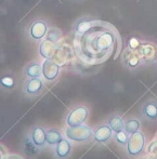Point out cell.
<instances>
[{
    "mask_svg": "<svg viewBox=\"0 0 157 159\" xmlns=\"http://www.w3.org/2000/svg\"><path fill=\"white\" fill-rule=\"evenodd\" d=\"M64 136L73 143L86 144L93 141V129L86 124L77 127H66L64 130Z\"/></svg>",
    "mask_w": 157,
    "mask_h": 159,
    "instance_id": "6da1fadb",
    "label": "cell"
},
{
    "mask_svg": "<svg viewBox=\"0 0 157 159\" xmlns=\"http://www.w3.org/2000/svg\"><path fill=\"white\" fill-rule=\"evenodd\" d=\"M146 151V136L142 131L130 134L126 145V154L130 158H138Z\"/></svg>",
    "mask_w": 157,
    "mask_h": 159,
    "instance_id": "7a4b0ae2",
    "label": "cell"
},
{
    "mask_svg": "<svg viewBox=\"0 0 157 159\" xmlns=\"http://www.w3.org/2000/svg\"><path fill=\"white\" fill-rule=\"evenodd\" d=\"M49 23L44 19H36L26 27L25 35L27 39L34 43H40L49 32Z\"/></svg>",
    "mask_w": 157,
    "mask_h": 159,
    "instance_id": "3957f363",
    "label": "cell"
},
{
    "mask_svg": "<svg viewBox=\"0 0 157 159\" xmlns=\"http://www.w3.org/2000/svg\"><path fill=\"white\" fill-rule=\"evenodd\" d=\"M89 116H90V109L87 105H76L68 111L65 118V124L67 127H77L80 125H85L88 121Z\"/></svg>",
    "mask_w": 157,
    "mask_h": 159,
    "instance_id": "277c9868",
    "label": "cell"
},
{
    "mask_svg": "<svg viewBox=\"0 0 157 159\" xmlns=\"http://www.w3.org/2000/svg\"><path fill=\"white\" fill-rule=\"evenodd\" d=\"M46 84L44 78H27L23 84V93L27 98H33L44 92Z\"/></svg>",
    "mask_w": 157,
    "mask_h": 159,
    "instance_id": "5b68a950",
    "label": "cell"
},
{
    "mask_svg": "<svg viewBox=\"0 0 157 159\" xmlns=\"http://www.w3.org/2000/svg\"><path fill=\"white\" fill-rule=\"evenodd\" d=\"M61 67L53 59L44 60L42 62V78L46 82L51 84L59 78Z\"/></svg>",
    "mask_w": 157,
    "mask_h": 159,
    "instance_id": "8992f818",
    "label": "cell"
},
{
    "mask_svg": "<svg viewBox=\"0 0 157 159\" xmlns=\"http://www.w3.org/2000/svg\"><path fill=\"white\" fill-rule=\"evenodd\" d=\"M114 138V131L109 124L99 125L93 129V142L96 144L105 145Z\"/></svg>",
    "mask_w": 157,
    "mask_h": 159,
    "instance_id": "52a82bcc",
    "label": "cell"
},
{
    "mask_svg": "<svg viewBox=\"0 0 157 159\" xmlns=\"http://www.w3.org/2000/svg\"><path fill=\"white\" fill-rule=\"evenodd\" d=\"M95 24V19L90 15H84V16H80L78 19H76L73 23L72 26V30L76 35H85L88 30H90L91 28Z\"/></svg>",
    "mask_w": 157,
    "mask_h": 159,
    "instance_id": "ba28073f",
    "label": "cell"
},
{
    "mask_svg": "<svg viewBox=\"0 0 157 159\" xmlns=\"http://www.w3.org/2000/svg\"><path fill=\"white\" fill-rule=\"evenodd\" d=\"M140 115L145 121L156 122L157 121V101L154 98L145 101L140 109Z\"/></svg>",
    "mask_w": 157,
    "mask_h": 159,
    "instance_id": "9c48e42d",
    "label": "cell"
},
{
    "mask_svg": "<svg viewBox=\"0 0 157 159\" xmlns=\"http://www.w3.org/2000/svg\"><path fill=\"white\" fill-rule=\"evenodd\" d=\"M30 136L34 144L40 149L47 145V129L41 125H35L30 128Z\"/></svg>",
    "mask_w": 157,
    "mask_h": 159,
    "instance_id": "30bf717a",
    "label": "cell"
},
{
    "mask_svg": "<svg viewBox=\"0 0 157 159\" xmlns=\"http://www.w3.org/2000/svg\"><path fill=\"white\" fill-rule=\"evenodd\" d=\"M38 44H39V46H38V55H39L42 60L53 59L55 52H57L58 43H55V42L44 38V39Z\"/></svg>",
    "mask_w": 157,
    "mask_h": 159,
    "instance_id": "8fae6325",
    "label": "cell"
},
{
    "mask_svg": "<svg viewBox=\"0 0 157 159\" xmlns=\"http://www.w3.org/2000/svg\"><path fill=\"white\" fill-rule=\"evenodd\" d=\"M72 141L67 138H63L54 146V156L57 159H68L73 152Z\"/></svg>",
    "mask_w": 157,
    "mask_h": 159,
    "instance_id": "7c38bea8",
    "label": "cell"
},
{
    "mask_svg": "<svg viewBox=\"0 0 157 159\" xmlns=\"http://www.w3.org/2000/svg\"><path fill=\"white\" fill-rule=\"evenodd\" d=\"M17 86V78L13 71L6 70L2 73L1 78H0V87L3 92H12Z\"/></svg>",
    "mask_w": 157,
    "mask_h": 159,
    "instance_id": "4fadbf2b",
    "label": "cell"
},
{
    "mask_svg": "<svg viewBox=\"0 0 157 159\" xmlns=\"http://www.w3.org/2000/svg\"><path fill=\"white\" fill-rule=\"evenodd\" d=\"M23 75L26 78H42V63L39 61H31L23 68Z\"/></svg>",
    "mask_w": 157,
    "mask_h": 159,
    "instance_id": "5bb4252c",
    "label": "cell"
},
{
    "mask_svg": "<svg viewBox=\"0 0 157 159\" xmlns=\"http://www.w3.org/2000/svg\"><path fill=\"white\" fill-rule=\"evenodd\" d=\"M126 54H127V59H126V67L130 70H134V69L139 68L142 65L143 61L141 59L140 54L136 53L134 50H130L127 48L126 50Z\"/></svg>",
    "mask_w": 157,
    "mask_h": 159,
    "instance_id": "9a60e30c",
    "label": "cell"
},
{
    "mask_svg": "<svg viewBox=\"0 0 157 159\" xmlns=\"http://www.w3.org/2000/svg\"><path fill=\"white\" fill-rule=\"evenodd\" d=\"M125 121L126 119L119 114H112L107 118V124L112 128L114 133H117L125 130Z\"/></svg>",
    "mask_w": 157,
    "mask_h": 159,
    "instance_id": "2e32d148",
    "label": "cell"
},
{
    "mask_svg": "<svg viewBox=\"0 0 157 159\" xmlns=\"http://www.w3.org/2000/svg\"><path fill=\"white\" fill-rule=\"evenodd\" d=\"M64 134L57 128H48L47 129V145L50 147H54L62 139Z\"/></svg>",
    "mask_w": 157,
    "mask_h": 159,
    "instance_id": "e0dca14e",
    "label": "cell"
},
{
    "mask_svg": "<svg viewBox=\"0 0 157 159\" xmlns=\"http://www.w3.org/2000/svg\"><path fill=\"white\" fill-rule=\"evenodd\" d=\"M141 128V121L140 119L136 117H130L127 118L125 121V131L128 134H132L136 133V132L140 131Z\"/></svg>",
    "mask_w": 157,
    "mask_h": 159,
    "instance_id": "ac0fdd59",
    "label": "cell"
},
{
    "mask_svg": "<svg viewBox=\"0 0 157 159\" xmlns=\"http://www.w3.org/2000/svg\"><path fill=\"white\" fill-rule=\"evenodd\" d=\"M24 152H25V154L28 156V157H30V152H31V154H33V157H35V156L38 155V153H39V147H37L35 144H34V142L31 141L30 136L27 135L25 139V141H24Z\"/></svg>",
    "mask_w": 157,
    "mask_h": 159,
    "instance_id": "d6986e66",
    "label": "cell"
},
{
    "mask_svg": "<svg viewBox=\"0 0 157 159\" xmlns=\"http://www.w3.org/2000/svg\"><path fill=\"white\" fill-rule=\"evenodd\" d=\"M129 136H130V134H128L125 130H122V131L117 132V133H114V138L113 139H114V141H115V143L117 145L122 146V147H126L128 141H129Z\"/></svg>",
    "mask_w": 157,
    "mask_h": 159,
    "instance_id": "ffe728a7",
    "label": "cell"
},
{
    "mask_svg": "<svg viewBox=\"0 0 157 159\" xmlns=\"http://www.w3.org/2000/svg\"><path fill=\"white\" fill-rule=\"evenodd\" d=\"M61 37H62V32L58 27H50L49 28L48 34H47V36H46L47 39L51 40V41L55 42V43H58V42L60 41Z\"/></svg>",
    "mask_w": 157,
    "mask_h": 159,
    "instance_id": "44dd1931",
    "label": "cell"
},
{
    "mask_svg": "<svg viewBox=\"0 0 157 159\" xmlns=\"http://www.w3.org/2000/svg\"><path fill=\"white\" fill-rule=\"evenodd\" d=\"M138 47H141L140 41L138 40V38H131L128 42V49L130 50H136Z\"/></svg>",
    "mask_w": 157,
    "mask_h": 159,
    "instance_id": "7402d4cb",
    "label": "cell"
},
{
    "mask_svg": "<svg viewBox=\"0 0 157 159\" xmlns=\"http://www.w3.org/2000/svg\"><path fill=\"white\" fill-rule=\"evenodd\" d=\"M3 159H24V157L21 155H17V154H9Z\"/></svg>",
    "mask_w": 157,
    "mask_h": 159,
    "instance_id": "603a6c76",
    "label": "cell"
},
{
    "mask_svg": "<svg viewBox=\"0 0 157 159\" xmlns=\"http://www.w3.org/2000/svg\"><path fill=\"white\" fill-rule=\"evenodd\" d=\"M155 66H156V68H157V62H156V63H155Z\"/></svg>",
    "mask_w": 157,
    "mask_h": 159,
    "instance_id": "cb8c5ba5",
    "label": "cell"
}]
</instances>
